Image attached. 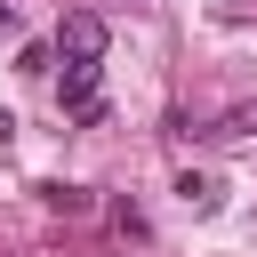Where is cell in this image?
I'll return each instance as SVG.
<instances>
[{"mask_svg": "<svg viewBox=\"0 0 257 257\" xmlns=\"http://www.w3.org/2000/svg\"><path fill=\"white\" fill-rule=\"evenodd\" d=\"M104 40H112V32H104L96 8H72V16L56 24V56H64V64H104Z\"/></svg>", "mask_w": 257, "mask_h": 257, "instance_id": "cell-1", "label": "cell"}, {"mask_svg": "<svg viewBox=\"0 0 257 257\" xmlns=\"http://www.w3.org/2000/svg\"><path fill=\"white\" fill-rule=\"evenodd\" d=\"M96 72H104V64H64V80H56L64 112H80V120H96V112H104V96H96Z\"/></svg>", "mask_w": 257, "mask_h": 257, "instance_id": "cell-2", "label": "cell"}, {"mask_svg": "<svg viewBox=\"0 0 257 257\" xmlns=\"http://www.w3.org/2000/svg\"><path fill=\"white\" fill-rule=\"evenodd\" d=\"M177 201H185V209H201V217H209V209H217V201H225V193H217V177H201V169H185V177H177Z\"/></svg>", "mask_w": 257, "mask_h": 257, "instance_id": "cell-3", "label": "cell"}, {"mask_svg": "<svg viewBox=\"0 0 257 257\" xmlns=\"http://www.w3.org/2000/svg\"><path fill=\"white\" fill-rule=\"evenodd\" d=\"M40 201L64 209V217H88V193H80V185H40Z\"/></svg>", "mask_w": 257, "mask_h": 257, "instance_id": "cell-4", "label": "cell"}, {"mask_svg": "<svg viewBox=\"0 0 257 257\" xmlns=\"http://www.w3.org/2000/svg\"><path fill=\"white\" fill-rule=\"evenodd\" d=\"M249 128H257V104H241V112H225V128H217V137H249Z\"/></svg>", "mask_w": 257, "mask_h": 257, "instance_id": "cell-5", "label": "cell"}, {"mask_svg": "<svg viewBox=\"0 0 257 257\" xmlns=\"http://www.w3.org/2000/svg\"><path fill=\"white\" fill-rule=\"evenodd\" d=\"M0 16H8V8H0Z\"/></svg>", "mask_w": 257, "mask_h": 257, "instance_id": "cell-6", "label": "cell"}]
</instances>
